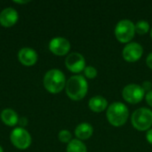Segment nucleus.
Masks as SVG:
<instances>
[{
    "instance_id": "obj_1",
    "label": "nucleus",
    "mask_w": 152,
    "mask_h": 152,
    "mask_svg": "<svg viewBox=\"0 0 152 152\" xmlns=\"http://www.w3.org/2000/svg\"><path fill=\"white\" fill-rule=\"evenodd\" d=\"M66 94L72 101H81L84 99L88 91V83L85 77L75 75L70 77L65 86Z\"/></svg>"
},
{
    "instance_id": "obj_2",
    "label": "nucleus",
    "mask_w": 152,
    "mask_h": 152,
    "mask_svg": "<svg viewBox=\"0 0 152 152\" xmlns=\"http://www.w3.org/2000/svg\"><path fill=\"white\" fill-rule=\"evenodd\" d=\"M66 77L63 72L58 69L48 70L43 79V84L47 92L53 94L61 93L66 86Z\"/></svg>"
},
{
    "instance_id": "obj_3",
    "label": "nucleus",
    "mask_w": 152,
    "mask_h": 152,
    "mask_svg": "<svg viewBox=\"0 0 152 152\" xmlns=\"http://www.w3.org/2000/svg\"><path fill=\"white\" fill-rule=\"evenodd\" d=\"M106 117L109 123L113 126H122L128 119L129 110L124 103L113 102L108 107Z\"/></svg>"
},
{
    "instance_id": "obj_4",
    "label": "nucleus",
    "mask_w": 152,
    "mask_h": 152,
    "mask_svg": "<svg viewBox=\"0 0 152 152\" xmlns=\"http://www.w3.org/2000/svg\"><path fill=\"white\" fill-rule=\"evenodd\" d=\"M133 126L141 132L150 130L152 126V110L147 108H140L132 115Z\"/></svg>"
},
{
    "instance_id": "obj_5",
    "label": "nucleus",
    "mask_w": 152,
    "mask_h": 152,
    "mask_svg": "<svg viewBox=\"0 0 152 152\" xmlns=\"http://www.w3.org/2000/svg\"><path fill=\"white\" fill-rule=\"evenodd\" d=\"M10 141L12 144L18 150H27L32 142L30 134L23 127H16L10 134Z\"/></svg>"
},
{
    "instance_id": "obj_6",
    "label": "nucleus",
    "mask_w": 152,
    "mask_h": 152,
    "mask_svg": "<svg viewBox=\"0 0 152 152\" xmlns=\"http://www.w3.org/2000/svg\"><path fill=\"white\" fill-rule=\"evenodd\" d=\"M115 37L120 43H129L134 37V24L130 20H121L115 28Z\"/></svg>"
},
{
    "instance_id": "obj_7",
    "label": "nucleus",
    "mask_w": 152,
    "mask_h": 152,
    "mask_svg": "<svg viewBox=\"0 0 152 152\" xmlns=\"http://www.w3.org/2000/svg\"><path fill=\"white\" fill-rule=\"evenodd\" d=\"M124 100L131 104H137L142 101L145 96L143 88L136 84H129L126 86L122 91Z\"/></svg>"
},
{
    "instance_id": "obj_8",
    "label": "nucleus",
    "mask_w": 152,
    "mask_h": 152,
    "mask_svg": "<svg viewBox=\"0 0 152 152\" xmlns=\"http://www.w3.org/2000/svg\"><path fill=\"white\" fill-rule=\"evenodd\" d=\"M66 68L72 73L78 74L86 69V60L79 53H71L65 59Z\"/></svg>"
},
{
    "instance_id": "obj_9",
    "label": "nucleus",
    "mask_w": 152,
    "mask_h": 152,
    "mask_svg": "<svg viewBox=\"0 0 152 152\" xmlns=\"http://www.w3.org/2000/svg\"><path fill=\"white\" fill-rule=\"evenodd\" d=\"M49 50L52 53L57 56L66 55L70 50V43L69 41L61 37H56L51 39L49 42Z\"/></svg>"
},
{
    "instance_id": "obj_10",
    "label": "nucleus",
    "mask_w": 152,
    "mask_h": 152,
    "mask_svg": "<svg viewBox=\"0 0 152 152\" xmlns=\"http://www.w3.org/2000/svg\"><path fill=\"white\" fill-rule=\"evenodd\" d=\"M143 53L142 46L138 43H128L123 49L122 56L128 62H135L139 61Z\"/></svg>"
},
{
    "instance_id": "obj_11",
    "label": "nucleus",
    "mask_w": 152,
    "mask_h": 152,
    "mask_svg": "<svg viewBox=\"0 0 152 152\" xmlns=\"http://www.w3.org/2000/svg\"><path fill=\"white\" fill-rule=\"evenodd\" d=\"M18 60L19 61L26 67H32L34 66L38 59L37 53L35 49L30 47H23L19 50L18 52Z\"/></svg>"
},
{
    "instance_id": "obj_12",
    "label": "nucleus",
    "mask_w": 152,
    "mask_h": 152,
    "mask_svg": "<svg viewBox=\"0 0 152 152\" xmlns=\"http://www.w3.org/2000/svg\"><path fill=\"white\" fill-rule=\"evenodd\" d=\"M19 20L18 12L12 7H6L0 12V25L4 28H11Z\"/></svg>"
},
{
    "instance_id": "obj_13",
    "label": "nucleus",
    "mask_w": 152,
    "mask_h": 152,
    "mask_svg": "<svg viewBox=\"0 0 152 152\" xmlns=\"http://www.w3.org/2000/svg\"><path fill=\"white\" fill-rule=\"evenodd\" d=\"M89 109L96 113H101L108 108V101L100 95L92 97L88 102Z\"/></svg>"
},
{
    "instance_id": "obj_14",
    "label": "nucleus",
    "mask_w": 152,
    "mask_h": 152,
    "mask_svg": "<svg viewBox=\"0 0 152 152\" xmlns=\"http://www.w3.org/2000/svg\"><path fill=\"white\" fill-rule=\"evenodd\" d=\"M2 122L8 126H14L19 123V116L17 112L12 109H4L0 114Z\"/></svg>"
},
{
    "instance_id": "obj_15",
    "label": "nucleus",
    "mask_w": 152,
    "mask_h": 152,
    "mask_svg": "<svg viewBox=\"0 0 152 152\" xmlns=\"http://www.w3.org/2000/svg\"><path fill=\"white\" fill-rule=\"evenodd\" d=\"M94 134L93 126L88 123H81L75 129V135L77 140L84 141L89 139Z\"/></svg>"
},
{
    "instance_id": "obj_16",
    "label": "nucleus",
    "mask_w": 152,
    "mask_h": 152,
    "mask_svg": "<svg viewBox=\"0 0 152 152\" xmlns=\"http://www.w3.org/2000/svg\"><path fill=\"white\" fill-rule=\"evenodd\" d=\"M67 152H87L86 146L82 141L77 139H72L70 142L67 145Z\"/></svg>"
},
{
    "instance_id": "obj_17",
    "label": "nucleus",
    "mask_w": 152,
    "mask_h": 152,
    "mask_svg": "<svg viewBox=\"0 0 152 152\" xmlns=\"http://www.w3.org/2000/svg\"><path fill=\"white\" fill-rule=\"evenodd\" d=\"M134 28H135V33H137L138 35H145L146 33L149 32L150 30V24L147 20H139L136 22V24H134Z\"/></svg>"
},
{
    "instance_id": "obj_18",
    "label": "nucleus",
    "mask_w": 152,
    "mask_h": 152,
    "mask_svg": "<svg viewBox=\"0 0 152 152\" xmlns=\"http://www.w3.org/2000/svg\"><path fill=\"white\" fill-rule=\"evenodd\" d=\"M58 139L62 143H69L72 141V134L69 130H61L58 134Z\"/></svg>"
},
{
    "instance_id": "obj_19",
    "label": "nucleus",
    "mask_w": 152,
    "mask_h": 152,
    "mask_svg": "<svg viewBox=\"0 0 152 152\" xmlns=\"http://www.w3.org/2000/svg\"><path fill=\"white\" fill-rule=\"evenodd\" d=\"M85 76L89 79H94L97 77V69L93 66H87L84 69Z\"/></svg>"
},
{
    "instance_id": "obj_20",
    "label": "nucleus",
    "mask_w": 152,
    "mask_h": 152,
    "mask_svg": "<svg viewBox=\"0 0 152 152\" xmlns=\"http://www.w3.org/2000/svg\"><path fill=\"white\" fill-rule=\"evenodd\" d=\"M142 88H143V90L145 91V92H150V91H151L152 89V84L150 82V81H145V82H143L142 83Z\"/></svg>"
},
{
    "instance_id": "obj_21",
    "label": "nucleus",
    "mask_w": 152,
    "mask_h": 152,
    "mask_svg": "<svg viewBox=\"0 0 152 152\" xmlns=\"http://www.w3.org/2000/svg\"><path fill=\"white\" fill-rule=\"evenodd\" d=\"M145 100H146V102H147V103L152 107V90L151 91H150V92H148L147 94H146V95H145Z\"/></svg>"
},
{
    "instance_id": "obj_22",
    "label": "nucleus",
    "mask_w": 152,
    "mask_h": 152,
    "mask_svg": "<svg viewBox=\"0 0 152 152\" xmlns=\"http://www.w3.org/2000/svg\"><path fill=\"white\" fill-rule=\"evenodd\" d=\"M19 124L20 125V127H23L24 128V126H26L28 125V119L26 118L22 117V118H20L19 119Z\"/></svg>"
},
{
    "instance_id": "obj_23",
    "label": "nucleus",
    "mask_w": 152,
    "mask_h": 152,
    "mask_svg": "<svg viewBox=\"0 0 152 152\" xmlns=\"http://www.w3.org/2000/svg\"><path fill=\"white\" fill-rule=\"evenodd\" d=\"M146 63H147V66L152 69V53H151L148 55V57L146 59Z\"/></svg>"
},
{
    "instance_id": "obj_24",
    "label": "nucleus",
    "mask_w": 152,
    "mask_h": 152,
    "mask_svg": "<svg viewBox=\"0 0 152 152\" xmlns=\"http://www.w3.org/2000/svg\"><path fill=\"white\" fill-rule=\"evenodd\" d=\"M146 139L150 144H152V129L148 130V132L146 134Z\"/></svg>"
},
{
    "instance_id": "obj_25",
    "label": "nucleus",
    "mask_w": 152,
    "mask_h": 152,
    "mask_svg": "<svg viewBox=\"0 0 152 152\" xmlns=\"http://www.w3.org/2000/svg\"><path fill=\"white\" fill-rule=\"evenodd\" d=\"M13 3H15V4H27V3H28L29 1H28V0H26V1H12Z\"/></svg>"
},
{
    "instance_id": "obj_26",
    "label": "nucleus",
    "mask_w": 152,
    "mask_h": 152,
    "mask_svg": "<svg viewBox=\"0 0 152 152\" xmlns=\"http://www.w3.org/2000/svg\"><path fill=\"white\" fill-rule=\"evenodd\" d=\"M0 152H4V149L2 148V146L0 145Z\"/></svg>"
},
{
    "instance_id": "obj_27",
    "label": "nucleus",
    "mask_w": 152,
    "mask_h": 152,
    "mask_svg": "<svg viewBox=\"0 0 152 152\" xmlns=\"http://www.w3.org/2000/svg\"><path fill=\"white\" fill-rule=\"evenodd\" d=\"M151 38H152V28H151Z\"/></svg>"
}]
</instances>
